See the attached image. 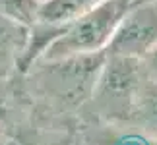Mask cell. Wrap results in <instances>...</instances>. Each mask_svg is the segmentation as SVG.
<instances>
[{"mask_svg": "<svg viewBox=\"0 0 157 145\" xmlns=\"http://www.w3.org/2000/svg\"><path fill=\"white\" fill-rule=\"evenodd\" d=\"M140 62H142V68H144V72H146V76L151 81L157 83V45L140 60Z\"/></svg>", "mask_w": 157, "mask_h": 145, "instance_id": "9", "label": "cell"}, {"mask_svg": "<svg viewBox=\"0 0 157 145\" xmlns=\"http://www.w3.org/2000/svg\"><path fill=\"white\" fill-rule=\"evenodd\" d=\"M105 0H43L35 23H43L54 29H64L68 23L97 8Z\"/></svg>", "mask_w": 157, "mask_h": 145, "instance_id": "4", "label": "cell"}, {"mask_svg": "<svg viewBox=\"0 0 157 145\" xmlns=\"http://www.w3.org/2000/svg\"><path fill=\"white\" fill-rule=\"evenodd\" d=\"M41 0H0V16L31 27L37 20Z\"/></svg>", "mask_w": 157, "mask_h": 145, "instance_id": "8", "label": "cell"}, {"mask_svg": "<svg viewBox=\"0 0 157 145\" xmlns=\"http://www.w3.org/2000/svg\"><path fill=\"white\" fill-rule=\"evenodd\" d=\"M89 145H157V139L132 124L99 122L89 136Z\"/></svg>", "mask_w": 157, "mask_h": 145, "instance_id": "6", "label": "cell"}, {"mask_svg": "<svg viewBox=\"0 0 157 145\" xmlns=\"http://www.w3.org/2000/svg\"><path fill=\"white\" fill-rule=\"evenodd\" d=\"M126 2H128V4H132V2H136V0H126Z\"/></svg>", "mask_w": 157, "mask_h": 145, "instance_id": "10", "label": "cell"}, {"mask_svg": "<svg viewBox=\"0 0 157 145\" xmlns=\"http://www.w3.org/2000/svg\"><path fill=\"white\" fill-rule=\"evenodd\" d=\"M126 0H105L97 8L83 14L82 17L68 23L51 45L43 50L39 60L52 62V60H64L72 56H83V54L105 52L107 45L111 43L114 29L122 20L124 12L128 10ZM37 60V62H39Z\"/></svg>", "mask_w": 157, "mask_h": 145, "instance_id": "1", "label": "cell"}, {"mask_svg": "<svg viewBox=\"0 0 157 145\" xmlns=\"http://www.w3.org/2000/svg\"><path fill=\"white\" fill-rule=\"evenodd\" d=\"M144 80L146 72L138 58L105 54L89 97L95 118L99 122H126Z\"/></svg>", "mask_w": 157, "mask_h": 145, "instance_id": "2", "label": "cell"}, {"mask_svg": "<svg viewBox=\"0 0 157 145\" xmlns=\"http://www.w3.org/2000/svg\"><path fill=\"white\" fill-rule=\"evenodd\" d=\"M157 45V0H136L118 21L105 54L142 60Z\"/></svg>", "mask_w": 157, "mask_h": 145, "instance_id": "3", "label": "cell"}, {"mask_svg": "<svg viewBox=\"0 0 157 145\" xmlns=\"http://www.w3.org/2000/svg\"><path fill=\"white\" fill-rule=\"evenodd\" d=\"M124 124H132L134 128L157 139V83L147 76L136 95V101Z\"/></svg>", "mask_w": 157, "mask_h": 145, "instance_id": "5", "label": "cell"}, {"mask_svg": "<svg viewBox=\"0 0 157 145\" xmlns=\"http://www.w3.org/2000/svg\"><path fill=\"white\" fill-rule=\"evenodd\" d=\"M29 37V27L0 16V76L20 64Z\"/></svg>", "mask_w": 157, "mask_h": 145, "instance_id": "7", "label": "cell"}]
</instances>
